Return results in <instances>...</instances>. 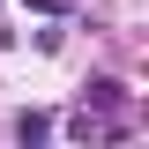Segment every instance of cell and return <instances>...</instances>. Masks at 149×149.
<instances>
[{"instance_id": "cell-1", "label": "cell", "mask_w": 149, "mask_h": 149, "mask_svg": "<svg viewBox=\"0 0 149 149\" xmlns=\"http://www.w3.org/2000/svg\"><path fill=\"white\" fill-rule=\"evenodd\" d=\"M15 134H22V142H45V134H52V119H45V112H22V127H15Z\"/></svg>"}, {"instance_id": "cell-2", "label": "cell", "mask_w": 149, "mask_h": 149, "mask_svg": "<svg viewBox=\"0 0 149 149\" xmlns=\"http://www.w3.org/2000/svg\"><path fill=\"white\" fill-rule=\"evenodd\" d=\"M30 8H45V15H60V8H67V0H30Z\"/></svg>"}]
</instances>
